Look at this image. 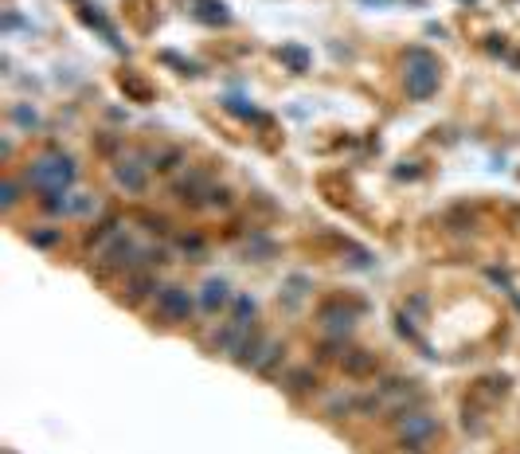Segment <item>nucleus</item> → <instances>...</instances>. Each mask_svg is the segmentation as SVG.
I'll return each mask as SVG.
<instances>
[{
  "instance_id": "f257e3e1",
  "label": "nucleus",
  "mask_w": 520,
  "mask_h": 454,
  "mask_svg": "<svg viewBox=\"0 0 520 454\" xmlns=\"http://www.w3.org/2000/svg\"><path fill=\"white\" fill-rule=\"evenodd\" d=\"M403 87H407V98L411 102H427L439 94L442 87V63L439 55H431L427 47H411L403 55Z\"/></svg>"
},
{
  "instance_id": "f03ea898",
  "label": "nucleus",
  "mask_w": 520,
  "mask_h": 454,
  "mask_svg": "<svg viewBox=\"0 0 520 454\" xmlns=\"http://www.w3.org/2000/svg\"><path fill=\"white\" fill-rule=\"evenodd\" d=\"M74 176H79V168H74V160L67 153H59V149H51V153L35 157L32 168L24 173V184L32 188V192H71Z\"/></svg>"
},
{
  "instance_id": "7ed1b4c3",
  "label": "nucleus",
  "mask_w": 520,
  "mask_h": 454,
  "mask_svg": "<svg viewBox=\"0 0 520 454\" xmlns=\"http://www.w3.org/2000/svg\"><path fill=\"white\" fill-rule=\"evenodd\" d=\"M439 434V419H434L431 411H400V419H395V439L403 442L407 450H427V442Z\"/></svg>"
},
{
  "instance_id": "20e7f679",
  "label": "nucleus",
  "mask_w": 520,
  "mask_h": 454,
  "mask_svg": "<svg viewBox=\"0 0 520 454\" xmlns=\"http://www.w3.org/2000/svg\"><path fill=\"white\" fill-rule=\"evenodd\" d=\"M196 301L184 286H160V294L153 298V317H160L165 325H181V321H192L196 314Z\"/></svg>"
},
{
  "instance_id": "39448f33",
  "label": "nucleus",
  "mask_w": 520,
  "mask_h": 454,
  "mask_svg": "<svg viewBox=\"0 0 520 454\" xmlns=\"http://www.w3.org/2000/svg\"><path fill=\"white\" fill-rule=\"evenodd\" d=\"M356 314H361V306H345V301H325V306L317 309V321H321V329H325L329 337H345L348 329L356 325Z\"/></svg>"
},
{
  "instance_id": "423d86ee",
  "label": "nucleus",
  "mask_w": 520,
  "mask_h": 454,
  "mask_svg": "<svg viewBox=\"0 0 520 454\" xmlns=\"http://www.w3.org/2000/svg\"><path fill=\"white\" fill-rule=\"evenodd\" d=\"M212 188H215V181H212V173H207V168H188L181 181L173 184V192L181 196L184 204H207L204 196H212Z\"/></svg>"
},
{
  "instance_id": "0eeeda50",
  "label": "nucleus",
  "mask_w": 520,
  "mask_h": 454,
  "mask_svg": "<svg viewBox=\"0 0 520 454\" xmlns=\"http://www.w3.org/2000/svg\"><path fill=\"white\" fill-rule=\"evenodd\" d=\"M113 181H118V188H126V192H145V188H149V165H145V157H141V160L121 157L118 165H113Z\"/></svg>"
},
{
  "instance_id": "6e6552de",
  "label": "nucleus",
  "mask_w": 520,
  "mask_h": 454,
  "mask_svg": "<svg viewBox=\"0 0 520 454\" xmlns=\"http://www.w3.org/2000/svg\"><path fill=\"white\" fill-rule=\"evenodd\" d=\"M149 294H160V282H157V274L149 270V267H141L134 274H126V301L129 306H137V301H145Z\"/></svg>"
},
{
  "instance_id": "1a4fd4ad",
  "label": "nucleus",
  "mask_w": 520,
  "mask_h": 454,
  "mask_svg": "<svg viewBox=\"0 0 520 454\" xmlns=\"http://www.w3.org/2000/svg\"><path fill=\"white\" fill-rule=\"evenodd\" d=\"M235 301L231 286H227V278H207L200 286V309L204 314H220V309H227Z\"/></svg>"
},
{
  "instance_id": "9d476101",
  "label": "nucleus",
  "mask_w": 520,
  "mask_h": 454,
  "mask_svg": "<svg viewBox=\"0 0 520 454\" xmlns=\"http://www.w3.org/2000/svg\"><path fill=\"white\" fill-rule=\"evenodd\" d=\"M340 368H345V376H353V380H364V376L376 372V356L364 353V348H353V353L340 356Z\"/></svg>"
},
{
  "instance_id": "9b49d317",
  "label": "nucleus",
  "mask_w": 520,
  "mask_h": 454,
  "mask_svg": "<svg viewBox=\"0 0 520 454\" xmlns=\"http://www.w3.org/2000/svg\"><path fill=\"white\" fill-rule=\"evenodd\" d=\"M192 16L204 24H227L231 20V12H227L223 0H192Z\"/></svg>"
},
{
  "instance_id": "f8f14e48",
  "label": "nucleus",
  "mask_w": 520,
  "mask_h": 454,
  "mask_svg": "<svg viewBox=\"0 0 520 454\" xmlns=\"http://www.w3.org/2000/svg\"><path fill=\"white\" fill-rule=\"evenodd\" d=\"M254 314H259L254 298H247V294H235V301H231V325L247 333V329H251V321H254Z\"/></svg>"
},
{
  "instance_id": "ddd939ff",
  "label": "nucleus",
  "mask_w": 520,
  "mask_h": 454,
  "mask_svg": "<svg viewBox=\"0 0 520 454\" xmlns=\"http://www.w3.org/2000/svg\"><path fill=\"white\" fill-rule=\"evenodd\" d=\"M282 387H286L290 395H306V392H314L317 387V372L314 368H294V372L282 380Z\"/></svg>"
},
{
  "instance_id": "4468645a",
  "label": "nucleus",
  "mask_w": 520,
  "mask_h": 454,
  "mask_svg": "<svg viewBox=\"0 0 520 454\" xmlns=\"http://www.w3.org/2000/svg\"><path fill=\"white\" fill-rule=\"evenodd\" d=\"M145 165L157 168V173H173L176 165H184V149H157V153H145Z\"/></svg>"
},
{
  "instance_id": "2eb2a0df",
  "label": "nucleus",
  "mask_w": 520,
  "mask_h": 454,
  "mask_svg": "<svg viewBox=\"0 0 520 454\" xmlns=\"http://www.w3.org/2000/svg\"><path fill=\"white\" fill-rule=\"evenodd\" d=\"M98 212V196H90V192H71V200H67V215L71 220H87V215Z\"/></svg>"
},
{
  "instance_id": "dca6fc26",
  "label": "nucleus",
  "mask_w": 520,
  "mask_h": 454,
  "mask_svg": "<svg viewBox=\"0 0 520 454\" xmlns=\"http://www.w3.org/2000/svg\"><path fill=\"white\" fill-rule=\"evenodd\" d=\"M286 356V348H282V340H267V348H262V361H259V368L254 372L259 376H270L274 368H278V361Z\"/></svg>"
},
{
  "instance_id": "f3484780",
  "label": "nucleus",
  "mask_w": 520,
  "mask_h": 454,
  "mask_svg": "<svg viewBox=\"0 0 520 454\" xmlns=\"http://www.w3.org/2000/svg\"><path fill=\"white\" fill-rule=\"evenodd\" d=\"M278 55H282V59L290 63V67H294V74L309 71V51H306V47H298V43H286V47H282Z\"/></svg>"
},
{
  "instance_id": "a211bd4d",
  "label": "nucleus",
  "mask_w": 520,
  "mask_h": 454,
  "mask_svg": "<svg viewBox=\"0 0 520 454\" xmlns=\"http://www.w3.org/2000/svg\"><path fill=\"white\" fill-rule=\"evenodd\" d=\"M8 118H12L16 126H24V129H35V126H40V114L27 106V102H16V106L8 110Z\"/></svg>"
},
{
  "instance_id": "6ab92c4d",
  "label": "nucleus",
  "mask_w": 520,
  "mask_h": 454,
  "mask_svg": "<svg viewBox=\"0 0 520 454\" xmlns=\"http://www.w3.org/2000/svg\"><path fill=\"white\" fill-rule=\"evenodd\" d=\"M309 286H314V282H309L306 274H294V278L286 282V298H290V306H298V301L309 294Z\"/></svg>"
},
{
  "instance_id": "aec40b11",
  "label": "nucleus",
  "mask_w": 520,
  "mask_h": 454,
  "mask_svg": "<svg viewBox=\"0 0 520 454\" xmlns=\"http://www.w3.org/2000/svg\"><path fill=\"white\" fill-rule=\"evenodd\" d=\"M27 239H32V247H55L63 239V231L59 227H40V231H27Z\"/></svg>"
},
{
  "instance_id": "412c9836",
  "label": "nucleus",
  "mask_w": 520,
  "mask_h": 454,
  "mask_svg": "<svg viewBox=\"0 0 520 454\" xmlns=\"http://www.w3.org/2000/svg\"><path fill=\"white\" fill-rule=\"evenodd\" d=\"M20 188H27L20 176H8V181H4V212H12V207L20 204Z\"/></svg>"
},
{
  "instance_id": "4be33fe9",
  "label": "nucleus",
  "mask_w": 520,
  "mask_h": 454,
  "mask_svg": "<svg viewBox=\"0 0 520 454\" xmlns=\"http://www.w3.org/2000/svg\"><path fill=\"white\" fill-rule=\"evenodd\" d=\"M247 254H254V262H267L270 254H274V243L262 239V235H254V239L247 243Z\"/></svg>"
},
{
  "instance_id": "5701e85b",
  "label": "nucleus",
  "mask_w": 520,
  "mask_h": 454,
  "mask_svg": "<svg viewBox=\"0 0 520 454\" xmlns=\"http://www.w3.org/2000/svg\"><path fill=\"white\" fill-rule=\"evenodd\" d=\"M176 247H181L184 254H192V259H204V239H200V235H181V239H176Z\"/></svg>"
},
{
  "instance_id": "b1692460",
  "label": "nucleus",
  "mask_w": 520,
  "mask_h": 454,
  "mask_svg": "<svg viewBox=\"0 0 520 454\" xmlns=\"http://www.w3.org/2000/svg\"><path fill=\"white\" fill-rule=\"evenodd\" d=\"M227 204H231V192L215 184V188H212V196H207V207H227Z\"/></svg>"
},
{
  "instance_id": "393cba45",
  "label": "nucleus",
  "mask_w": 520,
  "mask_h": 454,
  "mask_svg": "<svg viewBox=\"0 0 520 454\" xmlns=\"http://www.w3.org/2000/svg\"><path fill=\"white\" fill-rule=\"evenodd\" d=\"M427 306H431L427 294H411L407 298V309H415V314H427Z\"/></svg>"
}]
</instances>
